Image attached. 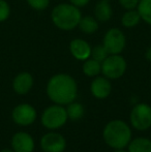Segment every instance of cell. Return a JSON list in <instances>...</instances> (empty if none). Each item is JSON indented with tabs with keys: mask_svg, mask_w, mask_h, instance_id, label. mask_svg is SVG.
I'll return each instance as SVG.
<instances>
[{
	"mask_svg": "<svg viewBox=\"0 0 151 152\" xmlns=\"http://www.w3.org/2000/svg\"><path fill=\"white\" fill-rule=\"evenodd\" d=\"M111 81L105 76H97L92 80L90 84V92L97 99H105L111 94Z\"/></svg>",
	"mask_w": 151,
	"mask_h": 152,
	"instance_id": "obj_11",
	"label": "cell"
},
{
	"mask_svg": "<svg viewBox=\"0 0 151 152\" xmlns=\"http://www.w3.org/2000/svg\"><path fill=\"white\" fill-rule=\"evenodd\" d=\"M10 16V6L5 0H0V23L5 22Z\"/></svg>",
	"mask_w": 151,
	"mask_h": 152,
	"instance_id": "obj_23",
	"label": "cell"
},
{
	"mask_svg": "<svg viewBox=\"0 0 151 152\" xmlns=\"http://www.w3.org/2000/svg\"><path fill=\"white\" fill-rule=\"evenodd\" d=\"M137 10L141 16V20L151 25V0H140Z\"/></svg>",
	"mask_w": 151,
	"mask_h": 152,
	"instance_id": "obj_20",
	"label": "cell"
},
{
	"mask_svg": "<svg viewBox=\"0 0 151 152\" xmlns=\"http://www.w3.org/2000/svg\"><path fill=\"white\" fill-rule=\"evenodd\" d=\"M0 152H15L12 149H9V148H4V149H2Z\"/></svg>",
	"mask_w": 151,
	"mask_h": 152,
	"instance_id": "obj_27",
	"label": "cell"
},
{
	"mask_svg": "<svg viewBox=\"0 0 151 152\" xmlns=\"http://www.w3.org/2000/svg\"><path fill=\"white\" fill-rule=\"evenodd\" d=\"M28 5L34 10H44L48 8L49 4H50V0H26Z\"/></svg>",
	"mask_w": 151,
	"mask_h": 152,
	"instance_id": "obj_22",
	"label": "cell"
},
{
	"mask_svg": "<svg viewBox=\"0 0 151 152\" xmlns=\"http://www.w3.org/2000/svg\"><path fill=\"white\" fill-rule=\"evenodd\" d=\"M67 113L64 106L54 104L52 106L48 107L44 110L40 117V121L44 127L50 130H55L62 127L66 123Z\"/></svg>",
	"mask_w": 151,
	"mask_h": 152,
	"instance_id": "obj_4",
	"label": "cell"
},
{
	"mask_svg": "<svg viewBox=\"0 0 151 152\" xmlns=\"http://www.w3.org/2000/svg\"><path fill=\"white\" fill-rule=\"evenodd\" d=\"M82 18L80 8L71 3L57 4L51 12V20L58 29L71 31L78 27Z\"/></svg>",
	"mask_w": 151,
	"mask_h": 152,
	"instance_id": "obj_3",
	"label": "cell"
},
{
	"mask_svg": "<svg viewBox=\"0 0 151 152\" xmlns=\"http://www.w3.org/2000/svg\"><path fill=\"white\" fill-rule=\"evenodd\" d=\"M128 152H151V140L145 137L131 139L127 145Z\"/></svg>",
	"mask_w": 151,
	"mask_h": 152,
	"instance_id": "obj_15",
	"label": "cell"
},
{
	"mask_svg": "<svg viewBox=\"0 0 151 152\" xmlns=\"http://www.w3.org/2000/svg\"><path fill=\"white\" fill-rule=\"evenodd\" d=\"M71 4L76 5L77 7H83V6H86L87 4L90 2V0H69Z\"/></svg>",
	"mask_w": 151,
	"mask_h": 152,
	"instance_id": "obj_25",
	"label": "cell"
},
{
	"mask_svg": "<svg viewBox=\"0 0 151 152\" xmlns=\"http://www.w3.org/2000/svg\"><path fill=\"white\" fill-rule=\"evenodd\" d=\"M82 70L85 76L89 77V78H95V77L99 76V74L101 72V63L90 57L84 61Z\"/></svg>",
	"mask_w": 151,
	"mask_h": 152,
	"instance_id": "obj_17",
	"label": "cell"
},
{
	"mask_svg": "<svg viewBox=\"0 0 151 152\" xmlns=\"http://www.w3.org/2000/svg\"><path fill=\"white\" fill-rule=\"evenodd\" d=\"M129 121L135 129L144 132L151 127V107L145 102L137 104L131 111Z\"/></svg>",
	"mask_w": 151,
	"mask_h": 152,
	"instance_id": "obj_6",
	"label": "cell"
},
{
	"mask_svg": "<svg viewBox=\"0 0 151 152\" xmlns=\"http://www.w3.org/2000/svg\"><path fill=\"white\" fill-rule=\"evenodd\" d=\"M34 80L30 72H22L18 74L12 81V89L17 94L25 95L32 89Z\"/></svg>",
	"mask_w": 151,
	"mask_h": 152,
	"instance_id": "obj_13",
	"label": "cell"
},
{
	"mask_svg": "<svg viewBox=\"0 0 151 152\" xmlns=\"http://www.w3.org/2000/svg\"><path fill=\"white\" fill-rule=\"evenodd\" d=\"M78 27L83 33L93 34L98 30V21L92 16H82Z\"/></svg>",
	"mask_w": 151,
	"mask_h": 152,
	"instance_id": "obj_16",
	"label": "cell"
},
{
	"mask_svg": "<svg viewBox=\"0 0 151 152\" xmlns=\"http://www.w3.org/2000/svg\"><path fill=\"white\" fill-rule=\"evenodd\" d=\"M127 63L120 54L109 55L101 62V74L109 80H117L126 72Z\"/></svg>",
	"mask_w": 151,
	"mask_h": 152,
	"instance_id": "obj_5",
	"label": "cell"
},
{
	"mask_svg": "<svg viewBox=\"0 0 151 152\" xmlns=\"http://www.w3.org/2000/svg\"><path fill=\"white\" fill-rule=\"evenodd\" d=\"M37 112L33 106L23 102L14 108L12 112V119L20 126H29L36 120Z\"/></svg>",
	"mask_w": 151,
	"mask_h": 152,
	"instance_id": "obj_8",
	"label": "cell"
},
{
	"mask_svg": "<svg viewBox=\"0 0 151 152\" xmlns=\"http://www.w3.org/2000/svg\"><path fill=\"white\" fill-rule=\"evenodd\" d=\"M145 58H146V60H147V61L151 62V46L148 47L147 50H146V52H145Z\"/></svg>",
	"mask_w": 151,
	"mask_h": 152,
	"instance_id": "obj_26",
	"label": "cell"
},
{
	"mask_svg": "<svg viewBox=\"0 0 151 152\" xmlns=\"http://www.w3.org/2000/svg\"><path fill=\"white\" fill-rule=\"evenodd\" d=\"M103 45L110 55L121 54L126 46V37L118 28H111L106 32Z\"/></svg>",
	"mask_w": 151,
	"mask_h": 152,
	"instance_id": "obj_7",
	"label": "cell"
},
{
	"mask_svg": "<svg viewBox=\"0 0 151 152\" xmlns=\"http://www.w3.org/2000/svg\"><path fill=\"white\" fill-rule=\"evenodd\" d=\"M46 92L49 99L54 104L67 106L76 100L78 84L71 75L56 74L49 79Z\"/></svg>",
	"mask_w": 151,
	"mask_h": 152,
	"instance_id": "obj_1",
	"label": "cell"
},
{
	"mask_svg": "<svg viewBox=\"0 0 151 152\" xmlns=\"http://www.w3.org/2000/svg\"><path fill=\"white\" fill-rule=\"evenodd\" d=\"M114 152H128V151L125 150V149H116Z\"/></svg>",
	"mask_w": 151,
	"mask_h": 152,
	"instance_id": "obj_28",
	"label": "cell"
},
{
	"mask_svg": "<svg viewBox=\"0 0 151 152\" xmlns=\"http://www.w3.org/2000/svg\"><path fill=\"white\" fill-rule=\"evenodd\" d=\"M40 148L44 152H64L66 140L61 134L51 130L42 137Z\"/></svg>",
	"mask_w": 151,
	"mask_h": 152,
	"instance_id": "obj_9",
	"label": "cell"
},
{
	"mask_svg": "<svg viewBox=\"0 0 151 152\" xmlns=\"http://www.w3.org/2000/svg\"><path fill=\"white\" fill-rule=\"evenodd\" d=\"M69 51L73 57L79 61H85L91 57V46L82 38H74L69 42Z\"/></svg>",
	"mask_w": 151,
	"mask_h": 152,
	"instance_id": "obj_12",
	"label": "cell"
},
{
	"mask_svg": "<svg viewBox=\"0 0 151 152\" xmlns=\"http://www.w3.org/2000/svg\"><path fill=\"white\" fill-rule=\"evenodd\" d=\"M120 5L122 6L124 10H135L137 8L138 4H139L140 0H118Z\"/></svg>",
	"mask_w": 151,
	"mask_h": 152,
	"instance_id": "obj_24",
	"label": "cell"
},
{
	"mask_svg": "<svg viewBox=\"0 0 151 152\" xmlns=\"http://www.w3.org/2000/svg\"><path fill=\"white\" fill-rule=\"evenodd\" d=\"M109 52L107 51V49L105 48L104 45H98V46H95L94 48L91 51V58L95 59V60L99 61L101 63L108 56H109Z\"/></svg>",
	"mask_w": 151,
	"mask_h": 152,
	"instance_id": "obj_21",
	"label": "cell"
},
{
	"mask_svg": "<svg viewBox=\"0 0 151 152\" xmlns=\"http://www.w3.org/2000/svg\"><path fill=\"white\" fill-rule=\"evenodd\" d=\"M12 149L15 152H33L35 148L34 139L26 132H18L10 141Z\"/></svg>",
	"mask_w": 151,
	"mask_h": 152,
	"instance_id": "obj_10",
	"label": "cell"
},
{
	"mask_svg": "<svg viewBox=\"0 0 151 152\" xmlns=\"http://www.w3.org/2000/svg\"><path fill=\"white\" fill-rule=\"evenodd\" d=\"M141 21V16L137 10H127L121 17V24L125 28H133Z\"/></svg>",
	"mask_w": 151,
	"mask_h": 152,
	"instance_id": "obj_18",
	"label": "cell"
},
{
	"mask_svg": "<svg viewBox=\"0 0 151 152\" xmlns=\"http://www.w3.org/2000/svg\"><path fill=\"white\" fill-rule=\"evenodd\" d=\"M113 10L108 0H99L94 7V17L98 22H107L111 20Z\"/></svg>",
	"mask_w": 151,
	"mask_h": 152,
	"instance_id": "obj_14",
	"label": "cell"
},
{
	"mask_svg": "<svg viewBox=\"0 0 151 152\" xmlns=\"http://www.w3.org/2000/svg\"><path fill=\"white\" fill-rule=\"evenodd\" d=\"M103 138L106 144L114 150L124 149L131 140V129L125 121L115 119L106 124Z\"/></svg>",
	"mask_w": 151,
	"mask_h": 152,
	"instance_id": "obj_2",
	"label": "cell"
},
{
	"mask_svg": "<svg viewBox=\"0 0 151 152\" xmlns=\"http://www.w3.org/2000/svg\"><path fill=\"white\" fill-rule=\"evenodd\" d=\"M66 113H67V117L69 119L73 121H78L84 116V107L82 104L77 102H73L71 104H69L66 106Z\"/></svg>",
	"mask_w": 151,
	"mask_h": 152,
	"instance_id": "obj_19",
	"label": "cell"
}]
</instances>
